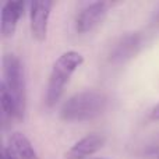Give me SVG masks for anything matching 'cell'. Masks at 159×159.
Listing matches in <instances>:
<instances>
[{
  "label": "cell",
  "instance_id": "6da1fadb",
  "mask_svg": "<svg viewBox=\"0 0 159 159\" xmlns=\"http://www.w3.org/2000/svg\"><path fill=\"white\" fill-rule=\"evenodd\" d=\"M107 98L95 89H87L70 96L60 107V117L64 121L81 123L96 119L105 112Z\"/></svg>",
  "mask_w": 159,
  "mask_h": 159
},
{
  "label": "cell",
  "instance_id": "7a4b0ae2",
  "mask_svg": "<svg viewBox=\"0 0 159 159\" xmlns=\"http://www.w3.org/2000/svg\"><path fill=\"white\" fill-rule=\"evenodd\" d=\"M84 63V56L75 50L64 52L57 57V60L53 63L52 70L49 74L46 88V103L48 106H55L60 101L63 95L66 85L69 84L71 75L75 73V70L80 69Z\"/></svg>",
  "mask_w": 159,
  "mask_h": 159
},
{
  "label": "cell",
  "instance_id": "3957f363",
  "mask_svg": "<svg viewBox=\"0 0 159 159\" xmlns=\"http://www.w3.org/2000/svg\"><path fill=\"white\" fill-rule=\"evenodd\" d=\"M0 88L11 96L17 107L20 120L24 119L27 109V89H25V75L20 59L13 53L4 55L3 57V78Z\"/></svg>",
  "mask_w": 159,
  "mask_h": 159
},
{
  "label": "cell",
  "instance_id": "277c9868",
  "mask_svg": "<svg viewBox=\"0 0 159 159\" xmlns=\"http://www.w3.org/2000/svg\"><path fill=\"white\" fill-rule=\"evenodd\" d=\"M55 3L50 0L32 2L30 10V25L31 34L38 42H43L48 35V24H49L50 13Z\"/></svg>",
  "mask_w": 159,
  "mask_h": 159
},
{
  "label": "cell",
  "instance_id": "5b68a950",
  "mask_svg": "<svg viewBox=\"0 0 159 159\" xmlns=\"http://www.w3.org/2000/svg\"><path fill=\"white\" fill-rule=\"evenodd\" d=\"M109 11V4L105 2L91 3L85 8H82L81 13L75 18V31L78 34H87L89 31L95 30L98 25L105 21Z\"/></svg>",
  "mask_w": 159,
  "mask_h": 159
},
{
  "label": "cell",
  "instance_id": "8992f818",
  "mask_svg": "<svg viewBox=\"0 0 159 159\" xmlns=\"http://www.w3.org/2000/svg\"><path fill=\"white\" fill-rule=\"evenodd\" d=\"M141 45H143V36L140 34H127L113 45L109 53V60L115 64L126 63L137 55L138 50L141 49Z\"/></svg>",
  "mask_w": 159,
  "mask_h": 159
},
{
  "label": "cell",
  "instance_id": "52a82bcc",
  "mask_svg": "<svg viewBox=\"0 0 159 159\" xmlns=\"http://www.w3.org/2000/svg\"><path fill=\"white\" fill-rule=\"evenodd\" d=\"M6 159H41L34 149L30 138L20 131H16L8 137L7 145L3 149Z\"/></svg>",
  "mask_w": 159,
  "mask_h": 159
},
{
  "label": "cell",
  "instance_id": "ba28073f",
  "mask_svg": "<svg viewBox=\"0 0 159 159\" xmlns=\"http://www.w3.org/2000/svg\"><path fill=\"white\" fill-rule=\"evenodd\" d=\"M106 138L102 134H88L78 140L71 148H69L64 154V159H85L91 155L96 154L105 145Z\"/></svg>",
  "mask_w": 159,
  "mask_h": 159
},
{
  "label": "cell",
  "instance_id": "9c48e42d",
  "mask_svg": "<svg viewBox=\"0 0 159 159\" xmlns=\"http://www.w3.org/2000/svg\"><path fill=\"white\" fill-rule=\"evenodd\" d=\"M24 14V3L22 2H6L2 7V18H0V32L2 38L7 39L16 34L20 18Z\"/></svg>",
  "mask_w": 159,
  "mask_h": 159
},
{
  "label": "cell",
  "instance_id": "30bf717a",
  "mask_svg": "<svg viewBox=\"0 0 159 159\" xmlns=\"http://www.w3.org/2000/svg\"><path fill=\"white\" fill-rule=\"evenodd\" d=\"M144 152L147 155H154V154L159 155V131L155 133V135H152L149 138V141L144 147Z\"/></svg>",
  "mask_w": 159,
  "mask_h": 159
},
{
  "label": "cell",
  "instance_id": "8fae6325",
  "mask_svg": "<svg viewBox=\"0 0 159 159\" xmlns=\"http://www.w3.org/2000/svg\"><path fill=\"white\" fill-rule=\"evenodd\" d=\"M149 116H151L152 120H159V103L155 105L154 107H152L151 113H149Z\"/></svg>",
  "mask_w": 159,
  "mask_h": 159
},
{
  "label": "cell",
  "instance_id": "7c38bea8",
  "mask_svg": "<svg viewBox=\"0 0 159 159\" xmlns=\"http://www.w3.org/2000/svg\"><path fill=\"white\" fill-rule=\"evenodd\" d=\"M154 24H157V25H159V10H158V13L155 14V18H154Z\"/></svg>",
  "mask_w": 159,
  "mask_h": 159
},
{
  "label": "cell",
  "instance_id": "4fadbf2b",
  "mask_svg": "<svg viewBox=\"0 0 159 159\" xmlns=\"http://www.w3.org/2000/svg\"><path fill=\"white\" fill-rule=\"evenodd\" d=\"M96 159H106V158H96Z\"/></svg>",
  "mask_w": 159,
  "mask_h": 159
},
{
  "label": "cell",
  "instance_id": "5bb4252c",
  "mask_svg": "<svg viewBox=\"0 0 159 159\" xmlns=\"http://www.w3.org/2000/svg\"><path fill=\"white\" fill-rule=\"evenodd\" d=\"M2 159H6V158H4V157H3V155H2Z\"/></svg>",
  "mask_w": 159,
  "mask_h": 159
},
{
  "label": "cell",
  "instance_id": "9a60e30c",
  "mask_svg": "<svg viewBox=\"0 0 159 159\" xmlns=\"http://www.w3.org/2000/svg\"><path fill=\"white\" fill-rule=\"evenodd\" d=\"M157 159H159V155H157Z\"/></svg>",
  "mask_w": 159,
  "mask_h": 159
}]
</instances>
